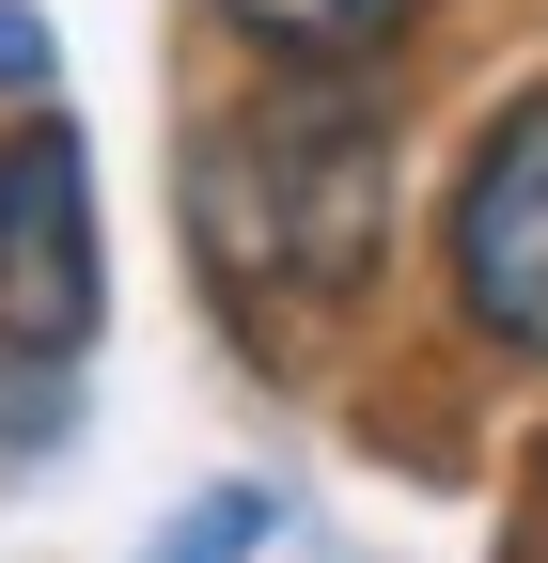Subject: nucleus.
<instances>
[{
	"label": "nucleus",
	"instance_id": "nucleus-5",
	"mask_svg": "<svg viewBox=\"0 0 548 563\" xmlns=\"http://www.w3.org/2000/svg\"><path fill=\"white\" fill-rule=\"evenodd\" d=\"M251 532H266V501H204V517H188V548H173V563H235V548H251Z\"/></svg>",
	"mask_w": 548,
	"mask_h": 563
},
{
	"label": "nucleus",
	"instance_id": "nucleus-2",
	"mask_svg": "<svg viewBox=\"0 0 548 563\" xmlns=\"http://www.w3.org/2000/svg\"><path fill=\"white\" fill-rule=\"evenodd\" d=\"M439 298L486 361L548 376V79H517L439 188Z\"/></svg>",
	"mask_w": 548,
	"mask_h": 563
},
{
	"label": "nucleus",
	"instance_id": "nucleus-7",
	"mask_svg": "<svg viewBox=\"0 0 548 563\" xmlns=\"http://www.w3.org/2000/svg\"><path fill=\"white\" fill-rule=\"evenodd\" d=\"M517 501H533V517H548V422H533V454H517Z\"/></svg>",
	"mask_w": 548,
	"mask_h": 563
},
{
	"label": "nucleus",
	"instance_id": "nucleus-4",
	"mask_svg": "<svg viewBox=\"0 0 548 563\" xmlns=\"http://www.w3.org/2000/svg\"><path fill=\"white\" fill-rule=\"evenodd\" d=\"M266 79H376V63L439 16V0H204Z\"/></svg>",
	"mask_w": 548,
	"mask_h": 563
},
{
	"label": "nucleus",
	"instance_id": "nucleus-3",
	"mask_svg": "<svg viewBox=\"0 0 548 563\" xmlns=\"http://www.w3.org/2000/svg\"><path fill=\"white\" fill-rule=\"evenodd\" d=\"M95 313H110V266H95L79 125L17 110V125H0V344H17V361H79Z\"/></svg>",
	"mask_w": 548,
	"mask_h": 563
},
{
	"label": "nucleus",
	"instance_id": "nucleus-1",
	"mask_svg": "<svg viewBox=\"0 0 548 563\" xmlns=\"http://www.w3.org/2000/svg\"><path fill=\"white\" fill-rule=\"evenodd\" d=\"M188 220L235 298L346 313L392 266V95L376 79H251L188 141Z\"/></svg>",
	"mask_w": 548,
	"mask_h": 563
},
{
	"label": "nucleus",
	"instance_id": "nucleus-6",
	"mask_svg": "<svg viewBox=\"0 0 548 563\" xmlns=\"http://www.w3.org/2000/svg\"><path fill=\"white\" fill-rule=\"evenodd\" d=\"M0 79H47V32H32V0H0Z\"/></svg>",
	"mask_w": 548,
	"mask_h": 563
}]
</instances>
